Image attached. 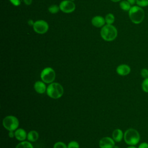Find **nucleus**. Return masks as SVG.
<instances>
[{"mask_svg":"<svg viewBox=\"0 0 148 148\" xmlns=\"http://www.w3.org/2000/svg\"><path fill=\"white\" fill-rule=\"evenodd\" d=\"M35 91L38 94H43L46 92L47 87L45 83L43 81H36L34 85Z\"/></svg>","mask_w":148,"mask_h":148,"instance_id":"f8f14e48","label":"nucleus"},{"mask_svg":"<svg viewBox=\"0 0 148 148\" xmlns=\"http://www.w3.org/2000/svg\"><path fill=\"white\" fill-rule=\"evenodd\" d=\"M3 127L8 131H16L19 126L18 119L12 115L6 116L2 121Z\"/></svg>","mask_w":148,"mask_h":148,"instance_id":"39448f33","label":"nucleus"},{"mask_svg":"<svg viewBox=\"0 0 148 148\" xmlns=\"http://www.w3.org/2000/svg\"><path fill=\"white\" fill-rule=\"evenodd\" d=\"M116 72L120 76H127L131 72V68L127 64H120L116 68Z\"/></svg>","mask_w":148,"mask_h":148,"instance_id":"9d476101","label":"nucleus"},{"mask_svg":"<svg viewBox=\"0 0 148 148\" xmlns=\"http://www.w3.org/2000/svg\"><path fill=\"white\" fill-rule=\"evenodd\" d=\"M53 148H68V147L67 145L63 142L58 141L54 144Z\"/></svg>","mask_w":148,"mask_h":148,"instance_id":"4be33fe9","label":"nucleus"},{"mask_svg":"<svg viewBox=\"0 0 148 148\" xmlns=\"http://www.w3.org/2000/svg\"><path fill=\"white\" fill-rule=\"evenodd\" d=\"M39 138V134L35 130H31L27 134V138L28 141L31 142H36Z\"/></svg>","mask_w":148,"mask_h":148,"instance_id":"2eb2a0df","label":"nucleus"},{"mask_svg":"<svg viewBox=\"0 0 148 148\" xmlns=\"http://www.w3.org/2000/svg\"><path fill=\"white\" fill-rule=\"evenodd\" d=\"M47 95L52 99H58L61 98L64 94V88L62 85L58 83L53 82L47 87Z\"/></svg>","mask_w":148,"mask_h":148,"instance_id":"20e7f679","label":"nucleus"},{"mask_svg":"<svg viewBox=\"0 0 148 148\" xmlns=\"http://www.w3.org/2000/svg\"><path fill=\"white\" fill-rule=\"evenodd\" d=\"M112 138L115 142H120L124 138V133L123 131L119 128L115 129L112 132Z\"/></svg>","mask_w":148,"mask_h":148,"instance_id":"4468645a","label":"nucleus"},{"mask_svg":"<svg viewBox=\"0 0 148 148\" xmlns=\"http://www.w3.org/2000/svg\"><path fill=\"white\" fill-rule=\"evenodd\" d=\"M15 148H34V146L29 141H21L18 143Z\"/></svg>","mask_w":148,"mask_h":148,"instance_id":"f3484780","label":"nucleus"},{"mask_svg":"<svg viewBox=\"0 0 148 148\" xmlns=\"http://www.w3.org/2000/svg\"><path fill=\"white\" fill-rule=\"evenodd\" d=\"M23 1L26 5H30L32 2V0H23Z\"/></svg>","mask_w":148,"mask_h":148,"instance_id":"cd10ccee","label":"nucleus"},{"mask_svg":"<svg viewBox=\"0 0 148 148\" xmlns=\"http://www.w3.org/2000/svg\"><path fill=\"white\" fill-rule=\"evenodd\" d=\"M127 148H138V147H135V146H128V147H127Z\"/></svg>","mask_w":148,"mask_h":148,"instance_id":"7c9ffc66","label":"nucleus"},{"mask_svg":"<svg viewBox=\"0 0 148 148\" xmlns=\"http://www.w3.org/2000/svg\"><path fill=\"white\" fill-rule=\"evenodd\" d=\"M136 4L140 7L145 8L148 6V0H136Z\"/></svg>","mask_w":148,"mask_h":148,"instance_id":"412c9836","label":"nucleus"},{"mask_svg":"<svg viewBox=\"0 0 148 148\" xmlns=\"http://www.w3.org/2000/svg\"><path fill=\"white\" fill-rule=\"evenodd\" d=\"M60 10V6H57V5H52L50 6L48 8V10L50 13L52 14H56L58 12V11Z\"/></svg>","mask_w":148,"mask_h":148,"instance_id":"6ab92c4d","label":"nucleus"},{"mask_svg":"<svg viewBox=\"0 0 148 148\" xmlns=\"http://www.w3.org/2000/svg\"><path fill=\"white\" fill-rule=\"evenodd\" d=\"M71 1H74V0H71Z\"/></svg>","mask_w":148,"mask_h":148,"instance_id":"72a5a7b5","label":"nucleus"},{"mask_svg":"<svg viewBox=\"0 0 148 148\" xmlns=\"http://www.w3.org/2000/svg\"><path fill=\"white\" fill-rule=\"evenodd\" d=\"M106 23L105 19L101 16H96L91 19V24L95 27L100 28L105 25Z\"/></svg>","mask_w":148,"mask_h":148,"instance_id":"9b49d317","label":"nucleus"},{"mask_svg":"<svg viewBox=\"0 0 148 148\" xmlns=\"http://www.w3.org/2000/svg\"><path fill=\"white\" fill-rule=\"evenodd\" d=\"M120 8L125 12H128L131 8L132 7V5L127 1V0H122L120 1L119 3Z\"/></svg>","mask_w":148,"mask_h":148,"instance_id":"dca6fc26","label":"nucleus"},{"mask_svg":"<svg viewBox=\"0 0 148 148\" xmlns=\"http://www.w3.org/2000/svg\"><path fill=\"white\" fill-rule=\"evenodd\" d=\"M128 16L132 23L139 24L144 20L145 13L143 8L138 5H133L128 11Z\"/></svg>","mask_w":148,"mask_h":148,"instance_id":"f257e3e1","label":"nucleus"},{"mask_svg":"<svg viewBox=\"0 0 148 148\" xmlns=\"http://www.w3.org/2000/svg\"><path fill=\"white\" fill-rule=\"evenodd\" d=\"M132 6L134 5L136 3V0H127Z\"/></svg>","mask_w":148,"mask_h":148,"instance_id":"c85d7f7f","label":"nucleus"},{"mask_svg":"<svg viewBox=\"0 0 148 148\" xmlns=\"http://www.w3.org/2000/svg\"><path fill=\"white\" fill-rule=\"evenodd\" d=\"M140 136L139 132L134 128H129L124 133V140L130 146H135L140 141Z\"/></svg>","mask_w":148,"mask_h":148,"instance_id":"7ed1b4c3","label":"nucleus"},{"mask_svg":"<svg viewBox=\"0 0 148 148\" xmlns=\"http://www.w3.org/2000/svg\"><path fill=\"white\" fill-rule=\"evenodd\" d=\"M115 146V141L113 138L109 136H105L101 138L99 142L100 148H113Z\"/></svg>","mask_w":148,"mask_h":148,"instance_id":"1a4fd4ad","label":"nucleus"},{"mask_svg":"<svg viewBox=\"0 0 148 148\" xmlns=\"http://www.w3.org/2000/svg\"><path fill=\"white\" fill-rule=\"evenodd\" d=\"M105 21L106 24H112L115 20V17L113 14L112 13H108L106 15L105 17Z\"/></svg>","mask_w":148,"mask_h":148,"instance_id":"a211bd4d","label":"nucleus"},{"mask_svg":"<svg viewBox=\"0 0 148 148\" xmlns=\"http://www.w3.org/2000/svg\"><path fill=\"white\" fill-rule=\"evenodd\" d=\"M68 148H79V144L75 140L71 141L67 145Z\"/></svg>","mask_w":148,"mask_h":148,"instance_id":"5701e85b","label":"nucleus"},{"mask_svg":"<svg viewBox=\"0 0 148 148\" xmlns=\"http://www.w3.org/2000/svg\"><path fill=\"white\" fill-rule=\"evenodd\" d=\"M59 6L60 10L65 13H72L76 8L75 3L71 0H64L61 1Z\"/></svg>","mask_w":148,"mask_h":148,"instance_id":"6e6552de","label":"nucleus"},{"mask_svg":"<svg viewBox=\"0 0 148 148\" xmlns=\"http://www.w3.org/2000/svg\"><path fill=\"white\" fill-rule=\"evenodd\" d=\"M117 29L112 24H106L102 27L100 35L102 38L107 41L111 42L114 40L117 36Z\"/></svg>","mask_w":148,"mask_h":148,"instance_id":"f03ea898","label":"nucleus"},{"mask_svg":"<svg viewBox=\"0 0 148 148\" xmlns=\"http://www.w3.org/2000/svg\"><path fill=\"white\" fill-rule=\"evenodd\" d=\"M15 138L18 141H24L27 138V133L23 128H17L14 131Z\"/></svg>","mask_w":148,"mask_h":148,"instance_id":"ddd939ff","label":"nucleus"},{"mask_svg":"<svg viewBox=\"0 0 148 148\" xmlns=\"http://www.w3.org/2000/svg\"><path fill=\"white\" fill-rule=\"evenodd\" d=\"M140 75L144 79L147 78L148 77V69L147 68L142 69L140 71Z\"/></svg>","mask_w":148,"mask_h":148,"instance_id":"b1692460","label":"nucleus"},{"mask_svg":"<svg viewBox=\"0 0 148 148\" xmlns=\"http://www.w3.org/2000/svg\"><path fill=\"white\" fill-rule=\"evenodd\" d=\"M28 24H29V25H32V26H33L35 22H34L32 20H29L28 21Z\"/></svg>","mask_w":148,"mask_h":148,"instance_id":"c756f323","label":"nucleus"},{"mask_svg":"<svg viewBox=\"0 0 148 148\" xmlns=\"http://www.w3.org/2000/svg\"><path fill=\"white\" fill-rule=\"evenodd\" d=\"M8 135L9 136V138H13V137H15V135H14V131H9V133H8Z\"/></svg>","mask_w":148,"mask_h":148,"instance_id":"bb28decb","label":"nucleus"},{"mask_svg":"<svg viewBox=\"0 0 148 148\" xmlns=\"http://www.w3.org/2000/svg\"><path fill=\"white\" fill-rule=\"evenodd\" d=\"M138 148H148V143L142 142L139 145Z\"/></svg>","mask_w":148,"mask_h":148,"instance_id":"a878e982","label":"nucleus"},{"mask_svg":"<svg viewBox=\"0 0 148 148\" xmlns=\"http://www.w3.org/2000/svg\"><path fill=\"white\" fill-rule=\"evenodd\" d=\"M113 148H119V147H117V146H114Z\"/></svg>","mask_w":148,"mask_h":148,"instance_id":"473e14b6","label":"nucleus"},{"mask_svg":"<svg viewBox=\"0 0 148 148\" xmlns=\"http://www.w3.org/2000/svg\"><path fill=\"white\" fill-rule=\"evenodd\" d=\"M110 1H112V2H120L122 0H110Z\"/></svg>","mask_w":148,"mask_h":148,"instance_id":"2f4dec72","label":"nucleus"},{"mask_svg":"<svg viewBox=\"0 0 148 148\" xmlns=\"http://www.w3.org/2000/svg\"><path fill=\"white\" fill-rule=\"evenodd\" d=\"M9 1L11 2V3L15 6H18L21 4L20 0H9Z\"/></svg>","mask_w":148,"mask_h":148,"instance_id":"393cba45","label":"nucleus"},{"mask_svg":"<svg viewBox=\"0 0 148 148\" xmlns=\"http://www.w3.org/2000/svg\"><path fill=\"white\" fill-rule=\"evenodd\" d=\"M142 90L146 93H148V77L144 79L141 84Z\"/></svg>","mask_w":148,"mask_h":148,"instance_id":"aec40b11","label":"nucleus"},{"mask_svg":"<svg viewBox=\"0 0 148 148\" xmlns=\"http://www.w3.org/2000/svg\"><path fill=\"white\" fill-rule=\"evenodd\" d=\"M40 79L42 81L47 84H50L54 82L56 79V72L51 67L44 68L40 72Z\"/></svg>","mask_w":148,"mask_h":148,"instance_id":"423d86ee","label":"nucleus"},{"mask_svg":"<svg viewBox=\"0 0 148 148\" xmlns=\"http://www.w3.org/2000/svg\"><path fill=\"white\" fill-rule=\"evenodd\" d=\"M49 26L48 23L43 20H39L35 21L33 29L34 31L39 34H44L46 33L49 29Z\"/></svg>","mask_w":148,"mask_h":148,"instance_id":"0eeeda50","label":"nucleus"}]
</instances>
